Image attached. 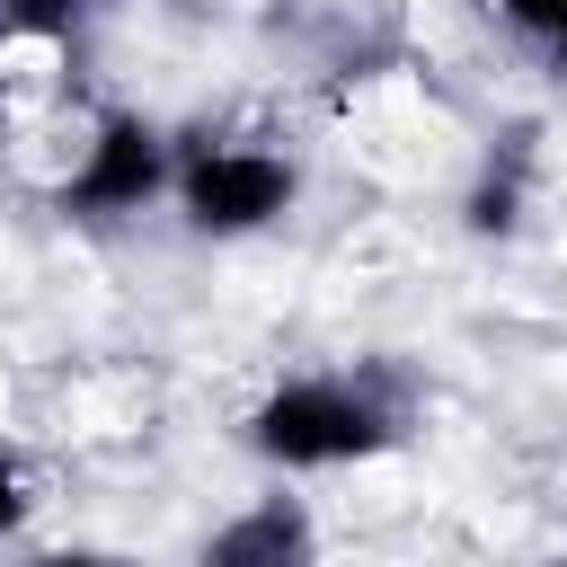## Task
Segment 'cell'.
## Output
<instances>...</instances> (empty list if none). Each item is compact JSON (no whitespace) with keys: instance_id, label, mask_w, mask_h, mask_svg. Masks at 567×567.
<instances>
[{"instance_id":"cell-1","label":"cell","mask_w":567,"mask_h":567,"mask_svg":"<svg viewBox=\"0 0 567 567\" xmlns=\"http://www.w3.org/2000/svg\"><path fill=\"white\" fill-rule=\"evenodd\" d=\"M390 434H399V408L372 381H346V372L275 381L248 408V452L275 461V470H346V461H372Z\"/></svg>"},{"instance_id":"cell-7","label":"cell","mask_w":567,"mask_h":567,"mask_svg":"<svg viewBox=\"0 0 567 567\" xmlns=\"http://www.w3.org/2000/svg\"><path fill=\"white\" fill-rule=\"evenodd\" d=\"M496 9H505L523 35H540V44H558V35H567V0H496Z\"/></svg>"},{"instance_id":"cell-4","label":"cell","mask_w":567,"mask_h":567,"mask_svg":"<svg viewBox=\"0 0 567 567\" xmlns=\"http://www.w3.org/2000/svg\"><path fill=\"white\" fill-rule=\"evenodd\" d=\"M195 567H310V514H301L292 496H266V505L230 514V523L195 549Z\"/></svg>"},{"instance_id":"cell-8","label":"cell","mask_w":567,"mask_h":567,"mask_svg":"<svg viewBox=\"0 0 567 567\" xmlns=\"http://www.w3.org/2000/svg\"><path fill=\"white\" fill-rule=\"evenodd\" d=\"M35 567H133V558H115V549H44Z\"/></svg>"},{"instance_id":"cell-2","label":"cell","mask_w":567,"mask_h":567,"mask_svg":"<svg viewBox=\"0 0 567 567\" xmlns=\"http://www.w3.org/2000/svg\"><path fill=\"white\" fill-rule=\"evenodd\" d=\"M301 195V168L284 151H239V142H195L177 159V204L204 239H248L266 221H284Z\"/></svg>"},{"instance_id":"cell-11","label":"cell","mask_w":567,"mask_h":567,"mask_svg":"<svg viewBox=\"0 0 567 567\" xmlns=\"http://www.w3.org/2000/svg\"><path fill=\"white\" fill-rule=\"evenodd\" d=\"M549 53H558V71H567V35H558V44H549Z\"/></svg>"},{"instance_id":"cell-6","label":"cell","mask_w":567,"mask_h":567,"mask_svg":"<svg viewBox=\"0 0 567 567\" xmlns=\"http://www.w3.org/2000/svg\"><path fill=\"white\" fill-rule=\"evenodd\" d=\"M97 0H0V27L9 35H71Z\"/></svg>"},{"instance_id":"cell-12","label":"cell","mask_w":567,"mask_h":567,"mask_svg":"<svg viewBox=\"0 0 567 567\" xmlns=\"http://www.w3.org/2000/svg\"><path fill=\"white\" fill-rule=\"evenodd\" d=\"M549 567H567V558H549Z\"/></svg>"},{"instance_id":"cell-9","label":"cell","mask_w":567,"mask_h":567,"mask_svg":"<svg viewBox=\"0 0 567 567\" xmlns=\"http://www.w3.org/2000/svg\"><path fill=\"white\" fill-rule=\"evenodd\" d=\"M27 523V487H18V470L0 461V532H18Z\"/></svg>"},{"instance_id":"cell-10","label":"cell","mask_w":567,"mask_h":567,"mask_svg":"<svg viewBox=\"0 0 567 567\" xmlns=\"http://www.w3.org/2000/svg\"><path fill=\"white\" fill-rule=\"evenodd\" d=\"M0 53H9V27H0ZM0 106H9V71H0Z\"/></svg>"},{"instance_id":"cell-3","label":"cell","mask_w":567,"mask_h":567,"mask_svg":"<svg viewBox=\"0 0 567 567\" xmlns=\"http://www.w3.org/2000/svg\"><path fill=\"white\" fill-rule=\"evenodd\" d=\"M159 186H177V159H168V133L142 124V115H106L80 151V168L62 177V213L80 221H115V213H142Z\"/></svg>"},{"instance_id":"cell-5","label":"cell","mask_w":567,"mask_h":567,"mask_svg":"<svg viewBox=\"0 0 567 567\" xmlns=\"http://www.w3.org/2000/svg\"><path fill=\"white\" fill-rule=\"evenodd\" d=\"M523 186H532V133H505V142L487 151V168L470 177L461 221H470L478 239H505V230L523 221Z\"/></svg>"}]
</instances>
